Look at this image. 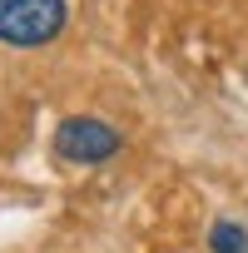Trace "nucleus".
<instances>
[{"label":"nucleus","mask_w":248,"mask_h":253,"mask_svg":"<svg viewBox=\"0 0 248 253\" xmlns=\"http://www.w3.org/2000/svg\"><path fill=\"white\" fill-rule=\"evenodd\" d=\"M65 25V0H0V40L5 45H45Z\"/></svg>","instance_id":"nucleus-1"},{"label":"nucleus","mask_w":248,"mask_h":253,"mask_svg":"<svg viewBox=\"0 0 248 253\" xmlns=\"http://www.w3.org/2000/svg\"><path fill=\"white\" fill-rule=\"evenodd\" d=\"M55 149L70 164H99V159L119 154V134L109 129L104 119H65L55 129Z\"/></svg>","instance_id":"nucleus-2"},{"label":"nucleus","mask_w":248,"mask_h":253,"mask_svg":"<svg viewBox=\"0 0 248 253\" xmlns=\"http://www.w3.org/2000/svg\"><path fill=\"white\" fill-rule=\"evenodd\" d=\"M208 248H213V253H248V228L233 223V218H218V223L208 228Z\"/></svg>","instance_id":"nucleus-3"}]
</instances>
